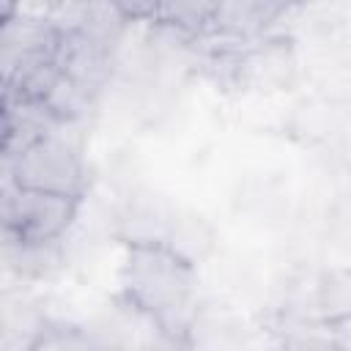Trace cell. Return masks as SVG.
I'll return each mask as SVG.
<instances>
[{
    "label": "cell",
    "mask_w": 351,
    "mask_h": 351,
    "mask_svg": "<svg viewBox=\"0 0 351 351\" xmlns=\"http://www.w3.org/2000/svg\"><path fill=\"white\" fill-rule=\"evenodd\" d=\"M126 299L167 335H184L197 293L195 263L165 241L134 239L126 244L121 271Z\"/></svg>",
    "instance_id": "cell-1"
},
{
    "label": "cell",
    "mask_w": 351,
    "mask_h": 351,
    "mask_svg": "<svg viewBox=\"0 0 351 351\" xmlns=\"http://www.w3.org/2000/svg\"><path fill=\"white\" fill-rule=\"evenodd\" d=\"M16 186L30 192L77 197L82 195L80 154L60 134L49 132L16 154Z\"/></svg>",
    "instance_id": "cell-2"
},
{
    "label": "cell",
    "mask_w": 351,
    "mask_h": 351,
    "mask_svg": "<svg viewBox=\"0 0 351 351\" xmlns=\"http://www.w3.org/2000/svg\"><path fill=\"white\" fill-rule=\"evenodd\" d=\"M60 27L47 16H30L16 8L0 25V77L14 88L36 69L55 63Z\"/></svg>",
    "instance_id": "cell-3"
},
{
    "label": "cell",
    "mask_w": 351,
    "mask_h": 351,
    "mask_svg": "<svg viewBox=\"0 0 351 351\" xmlns=\"http://www.w3.org/2000/svg\"><path fill=\"white\" fill-rule=\"evenodd\" d=\"M88 104H90V93L82 90L77 82H71L63 74L58 77V82L52 85V90L41 101V107L47 110V115L52 121H74V118L88 112Z\"/></svg>",
    "instance_id": "cell-4"
},
{
    "label": "cell",
    "mask_w": 351,
    "mask_h": 351,
    "mask_svg": "<svg viewBox=\"0 0 351 351\" xmlns=\"http://www.w3.org/2000/svg\"><path fill=\"white\" fill-rule=\"evenodd\" d=\"M214 11H217L214 3H170V5H156L154 16H159V22L176 25V27L200 30L206 22H211Z\"/></svg>",
    "instance_id": "cell-5"
},
{
    "label": "cell",
    "mask_w": 351,
    "mask_h": 351,
    "mask_svg": "<svg viewBox=\"0 0 351 351\" xmlns=\"http://www.w3.org/2000/svg\"><path fill=\"white\" fill-rule=\"evenodd\" d=\"M16 186V151H0V195Z\"/></svg>",
    "instance_id": "cell-6"
},
{
    "label": "cell",
    "mask_w": 351,
    "mask_h": 351,
    "mask_svg": "<svg viewBox=\"0 0 351 351\" xmlns=\"http://www.w3.org/2000/svg\"><path fill=\"white\" fill-rule=\"evenodd\" d=\"M11 137H14V126H11V115L3 110L0 112V151L11 145Z\"/></svg>",
    "instance_id": "cell-7"
},
{
    "label": "cell",
    "mask_w": 351,
    "mask_h": 351,
    "mask_svg": "<svg viewBox=\"0 0 351 351\" xmlns=\"http://www.w3.org/2000/svg\"><path fill=\"white\" fill-rule=\"evenodd\" d=\"M8 101H11V85L0 77V112L8 107Z\"/></svg>",
    "instance_id": "cell-8"
},
{
    "label": "cell",
    "mask_w": 351,
    "mask_h": 351,
    "mask_svg": "<svg viewBox=\"0 0 351 351\" xmlns=\"http://www.w3.org/2000/svg\"><path fill=\"white\" fill-rule=\"evenodd\" d=\"M16 14V5H11V3H0V25L5 22V19H11Z\"/></svg>",
    "instance_id": "cell-9"
}]
</instances>
